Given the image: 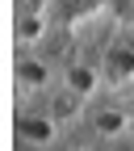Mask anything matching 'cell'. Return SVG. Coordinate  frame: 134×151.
Wrapping results in <instances>:
<instances>
[{"instance_id":"cell-1","label":"cell","mask_w":134,"mask_h":151,"mask_svg":"<svg viewBox=\"0 0 134 151\" xmlns=\"http://www.w3.org/2000/svg\"><path fill=\"white\" fill-rule=\"evenodd\" d=\"M17 139L25 147H46L54 139V118L50 113H21L17 118Z\"/></svg>"},{"instance_id":"cell-2","label":"cell","mask_w":134,"mask_h":151,"mask_svg":"<svg viewBox=\"0 0 134 151\" xmlns=\"http://www.w3.org/2000/svg\"><path fill=\"white\" fill-rule=\"evenodd\" d=\"M63 84H67V92H71V97H88V92L97 88V71H92L88 63H67Z\"/></svg>"},{"instance_id":"cell-3","label":"cell","mask_w":134,"mask_h":151,"mask_svg":"<svg viewBox=\"0 0 134 151\" xmlns=\"http://www.w3.org/2000/svg\"><path fill=\"white\" fill-rule=\"evenodd\" d=\"M17 84H21L25 92L29 88H46L50 84V67L42 59H21V63H17Z\"/></svg>"},{"instance_id":"cell-4","label":"cell","mask_w":134,"mask_h":151,"mask_svg":"<svg viewBox=\"0 0 134 151\" xmlns=\"http://www.w3.org/2000/svg\"><path fill=\"white\" fill-rule=\"evenodd\" d=\"M92 126H97V134H105V139H118L122 130H126V113H122V109H101L97 118H92Z\"/></svg>"},{"instance_id":"cell-5","label":"cell","mask_w":134,"mask_h":151,"mask_svg":"<svg viewBox=\"0 0 134 151\" xmlns=\"http://www.w3.org/2000/svg\"><path fill=\"white\" fill-rule=\"evenodd\" d=\"M109 71L113 76H130L134 71V50H113L109 55Z\"/></svg>"},{"instance_id":"cell-6","label":"cell","mask_w":134,"mask_h":151,"mask_svg":"<svg viewBox=\"0 0 134 151\" xmlns=\"http://www.w3.org/2000/svg\"><path fill=\"white\" fill-rule=\"evenodd\" d=\"M42 29H46V25L38 21V17H25V21H21V29H17V34H21V42H34V38L42 34Z\"/></svg>"}]
</instances>
